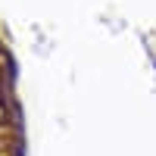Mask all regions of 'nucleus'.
I'll use <instances>...</instances> for the list:
<instances>
[{"mask_svg": "<svg viewBox=\"0 0 156 156\" xmlns=\"http://www.w3.org/2000/svg\"><path fill=\"white\" fill-rule=\"evenodd\" d=\"M0 156H22L19 106L12 97V72L3 41H0Z\"/></svg>", "mask_w": 156, "mask_h": 156, "instance_id": "obj_1", "label": "nucleus"}]
</instances>
